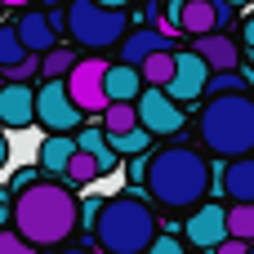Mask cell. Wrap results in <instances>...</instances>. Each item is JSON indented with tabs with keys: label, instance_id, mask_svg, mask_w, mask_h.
Listing matches in <instances>:
<instances>
[{
	"label": "cell",
	"instance_id": "cell-16",
	"mask_svg": "<svg viewBox=\"0 0 254 254\" xmlns=\"http://www.w3.org/2000/svg\"><path fill=\"white\" fill-rule=\"evenodd\" d=\"M214 71H228V67H237L241 63V49H237V40L232 36H223V31H205V36H196V45H192Z\"/></svg>",
	"mask_w": 254,
	"mask_h": 254
},
{
	"label": "cell",
	"instance_id": "cell-39",
	"mask_svg": "<svg viewBox=\"0 0 254 254\" xmlns=\"http://www.w3.org/2000/svg\"><path fill=\"white\" fill-rule=\"evenodd\" d=\"M232 4H237V9H250V0H232Z\"/></svg>",
	"mask_w": 254,
	"mask_h": 254
},
{
	"label": "cell",
	"instance_id": "cell-13",
	"mask_svg": "<svg viewBox=\"0 0 254 254\" xmlns=\"http://www.w3.org/2000/svg\"><path fill=\"white\" fill-rule=\"evenodd\" d=\"M214 179L232 201H254V156H223L214 165Z\"/></svg>",
	"mask_w": 254,
	"mask_h": 254
},
{
	"label": "cell",
	"instance_id": "cell-12",
	"mask_svg": "<svg viewBox=\"0 0 254 254\" xmlns=\"http://www.w3.org/2000/svg\"><path fill=\"white\" fill-rule=\"evenodd\" d=\"M237 4L232 0H183V31L188 36H205V31H223L232 22Z\"/></svg>",
	"mask_w": 254,
	"mask_h": 254
},
{
	"label": "cell",
	"instance_id": "cell-25",
	"mask_svg": "<svg viewBox=\"0 0 254 254\" xmlns=\"http://www.w3.org/2000/svg\"><path fill=\"white\" fill-rule=\"evenodd\" d=\"M152 138H156V134H152L147 125H134V129H125V134H112V147H116L121 156H138V152H147Z\"/></svg>",
	"mask_w": 254,
	"mask_h": 254
},
{
	"label": "cell",
	"instance_id": "cell-18",
	"mask_svg": "<svg viewBox=\"0 0 254 254\" xmlns=\"http://www.w3.org/2000/svg\"><path fill=\"white\" fill-rule=\"evenodd\" d=\"M18 31H22V40H27V49H36V54H49L54 45H58V27H54V18H49V9L40 13V9H31V13H22L18 18Z\"/></svg>",
	"mask_w": 254,
	"mask_h": 254
},
{
	"label": "cell",
	"instance_id": "cell-41",
	"mask_svg": "<svg viewBox=\"0 0 254 254\" xmlns=\"http://www.w3.org/2000/svg\"><path fill=\"white\" fill-rule=\"evenodd\" d=\"M250 254H254V241H250Z\"/></svg>",
	"mask_w": 254,
	"mask_h": 254
},
{
	"label": "cell",
	"instance_id": "cell-40",
	"mask_svg": "<svg viewBox=\"0 0 254 254\" xmlns=\"http://www.w3.org/2000/svg\"><path fill=\"white\" fill-rule=\"evenodd\" d=\"M250 63H254V45H250Z\"/></svg>",
	"mask_w": 254,
	"mask_h": 254
},
{
	"label": "cell",
	"instance_id": "cell-6",
	"mask_svg": "<svg viewBox=\"0 0 254 254\" xmlns=\"http://www.w3.org/2000/svg\"><path fill=\"white\" fill-rule=\"evenodd\" d=\"M36 125H40L45 134H76V129L85 125V112H80V103L71 98L67 76L40 80V89H36Z\"/></svg>",
	"mask_w": 254,
	"mask_h": 254
},
{
	"label": "cell",
	"instance_id": "cell-2",
	"mask_svg": "<svg viewBox=\"0 0 254 254\" xmlns=\"http://www.w3.org/2000/svg\"><path fill=\"white\" fill-rule=\"evenodd\" d=\"M147 196L161 210H196L210 196V161L192 147H161L152 156V174H147Z\"/></svg>",
	"mask_w": 254,
	"mask_h": 254
},
{
	"label": "cell",
	"instance_id": "cell-24",
	"mask_svg": "<svg viewBox=\"0 0 254 254\" xmlns=\"http://www.w3.org/2000/svg\"><path fill=\"white\" fill-rule=\"evenodd\" d=\"M250 85H254L250 71H241V67H228V71H214V76H210V98H214V94H246Z\"/></svg>",
	"mask_w": 254,
	"mask_h": 254
},
{
	"label": "cell",
	"instance_id": "cell-4",
	"mask_svg": "<svg viewBox=\"0 0 254 254\" xmlns=\"http://www.w3.org/2000/svg\"><path fill=\"white\" fill-rule=\"evenodd\" d=\"M201 138L214 156H254V98L214 94L201 112Z\"/></svg>",
	"mask_w": 254,
	"mask_h": 254
},
{
	"label": "cell",
	"instance_id": "cell-35",
	"mask_svg": "<svg viewBox=\"0 0 254 254\" xmlns=\"http://www.w3.org/2000/svg\"><path fill=\"white\" fill-rule=\"evenodd\" d=\"M0 4H4V9H31L36 0H0Z\"/></svg>",
	"mask_w": 254,
	"mask_h": 254
},
{
	"label": "cell",
	"instance_id": "cell-11",
	"mask_svg": "<svg viewBox=\"0 0 254 254\" xmlns=\"http://www.w3.org/2000/svg\"><path fill=\"white\" fill-rule=\"evenodd\" d=\"M0 125L4 129H31L36 125V89H31V80H4L0 85Z\"/></svg>",
	"mask_w": 254,
	"mask_h": 254
},
{
	"label": "cell",
	"instance_id": "cell-5",
	"mask_svg": "<svg viewBox=\"0 0 254 254\" xmlns=\"http://www.w3.org/2000/svg\"><path fill=\"white\" fill-rule=\"evenodd\" d=\"M67 36L80 49H112L129 36V13L103 0H67Z\"/></svg>",
	"mask_w": 254,
	"mask_h": 254
},
{
	"label": "cell",
	"instance_id": "cell-32",
	"mask_svg": "<svg viewBox=\"0 0 254 254\" xmlns=\"http://www.w3.org/2000/svg\"><path fill=\"white\" fill-rule=\"evenodd\" d=\"M31 183H40V179H36V170H31V165H27V170H18V174H13V179H9V192H13V196H18V192H27V188H31Z\"/></svg>",
	"mask_w": 254,
	"mask_h": 254
},
{
	"label": "cell",
	"instance_id": "cell-27",
	"mask_svg": "<svg viewBox=\"0 0 254 254\" xmlns=\"http://www.w3.org/2000/svg\"><path fill=\"white\" fill-rule=\"evenodd\" d=\"M40 67H45V54H36V49H31V54H27L22 63L4 67L0 76H4V80H36V76H40Z\"/></svg>",
	"mask_w": 254,
	"mask_h": 254
},
{
	"label": "cell",
	"instance_id": "cell-29",
	"mask_svg": "<svg viewBox=\"0 0 254 254\" xmlns=\"http://www.w3.org/2000/svg\"><path fill=\"white\" fill-rule=\"evenodd\" d=\"M147 174H152V156H129L125 161V179H129V188H147Z\"/></svg>",
	"mask_w": 254,
	"mask_h": 254
},
{
	"label": "cell",
	"instance_id": "cell-30",
	"mask_svg": "<svg viewBox=\"0 0 254 254\" xmlns=\"http://www.w3.org/2000/svg\"><path fill=\"white\" fill-rule=\"evenodd\" d=\"M103 196H89L85 205H80V232H94V223H98V214H103Z\"/></svg>",
	"mask_w": 254,
	"mask_h": 254
},
{
	"label": "cell",
	"instance_id": "cell-38",
	"mask_svg": "<svg viewBox=\"0 0 254 254\" xmlns=\"http://www.w3.org/2000/svg\"><path fill=\"white\" fill-rule=\"evenodd\" d=\"M103 4H116V9H129L134 0H103Z\"/></svg>",
	"mask_w": 254,
	"mask_h": 254
},
{
	"label": "cell",
	"instance_id": "cell-31",
	"mask_svg": "<svg viewBox=\"0 0 254 254\" xmlns=\"http://www.w3.org/2000/svg\"><path fill=\"white\" fill-rule=\"evenodd\" d=\"M143 254H188V250H183V241H179V237L161 232V237H156V241H152V246H147Z\"/></svg>",
	"mask_w": 254,
	"mask_h": 254
},
{
	"label": "cell",
	"instance_id": "cell-3",
	"mask_svg": "<svg viewBox=\"0 0 254 254\" xmlns=\"http://www.w3.org/2000/svg\"><path fill=\"white\" fill-rule=\"evenodd\" d=\"M161 237V219L143 196H112L94 223V241L103 254H143Z\"/></svg>",
	"mask_w": 254,
	"mask_h": 254
},
{
	"label": "cell",
	"instance_id": "cell-9",
	"mask_svg": "<svg viewBox=\"0 0 254 254\" xmlns=\"http://www.w3.org/2000/svg\"><path fill=\"white\" fill-rule=\"evenodd\" d=\"M210 76H214V67H210L196 49H179V67H174V80H170L165 89H170V98H179V103H196V98L210 94Z\"/></svg>",
	"mask_w": 254,
	"mask_h": 254
},
{
	"label": "cell",
	"instance_id": "cell-21",
	"mask_svg": "<svg viewBox=\"0 0 254 254\" xmlns=\"http://www.w3.org/2000/svg\"><path fill=\"white\" fill-rule=\"evenodd\" d=\"M98 121H103L107 134H125V129H134V125H143V121H138V103H107V112H103Z\"/></svg>",
	"mask_w": 254,
	"mask_h": 254
},
{
	"label": "cell",
	"instance_id": "cell-23",
	"mask_svg": "<svg viewBox=\"0 0 254 254\" xmlns=\"http://www.w3.org/2000/svg\"><path fill=\"white\" fill-rule=\"evenodd\" d=\"M80 58H76V49H67V45H54L49 54H45V67H40V80H58V76H71V67H76Z\"/></svg>",
	"mask_w": 254,
	"mask_h": 254
},
{
	"label": "cell",
	"instance_id": "cell-15",
	"mask_svg": "<svg viewBox=\"0 0 254 254\" xmlns=\"http://www.w3.org/2000/svg\"><path fill=\"white\" fill-rule=\"evenodd\" d=\"M143 89H147L143 67H134V63H112L107 67V98L112 103H138Z\"/></svg>",
	"mask_w": 254,
	"mask_h": 254
},
{
	"label": "cell",
	"instance_id": "cell-20",
	"mask_svg": "<svg viewBox=\"0 0 254 254\" xmlns=\"http://www.w3.org/2000/svg\"><path fill=\"white\" fill-rule=\"evenodd\" d=\"M174 67H179V49H156L143 63V80L147 85H170L174 80Z\"/></svg>",
	"mask_w": 254,
	"mask_h": 254
},
{
	"label": "cell",
	"instance_id": "cell-22",
	"mask_svg": "<svg viewBox=\"0 0 254 254\" xmlns=\"http://www.w3.org/2000/svg\"><path fill=\"white\" fill-rule=\"evenodd\" d=\"M31 49H27V40H22V31H18V22H4L0 27V71L4 67H13V63H22Z\"/></svg>",
	"mask_w": 254,
	"mask_h": 254
},
{
	"label": "cell",
	"instance_id": "cell-36",
	"mask_svg": "<svg viewBox=\"0 0 254 254\" xmlns=\"http://www.w3.org/2000/svg\"><path fill=\"white\" fill-rule=\"evenodd\" d=\"M254 45V13H250V22H246V49Z\"/></svg>",
	"mask_w": 254,
	"mask_h": 254
},
{
	"label": "cell",
	"instance_id": "cell-34",
	"mask_svg": "<svg viewBox=\"0 0 254 254\" xmlns=\"http://www.w3.org/2000/svg\"><path fill=\"white\" fill-rule=\"evenodd\" d=\"M9 165V138H4V129H0V170Z\"/></svg>",
	"mask_w": 254,
	"mask_h": 254
},
{
	"label": "cell",
	"instance_id": "cell-37",
	"mask_svg": "<svg viewBox=\"0 0 254 254\" xmlns=\"http://www.w3.org/2000/svg\"><path fill=\"white\" fill-rule=\"evenodd\" d=\"M54 254H94V250H85V246H67V250H54Z\"/></svg>",
	"mask_w": 254,
	"mask_h": 254
},
{
	"label": "cell",
	"instance_id": "cell-28",
	"mask_svg": "<svg viewBox=\"0 0 254 254\" xmlns=\"http://www.w3.org/2000/svg\"><path fill=\"white\" fill-rule=\"evenodd\" d=\"M40 246H31L18 228H0V254H36Z\"/></svg>",
	"mask_w": 254,
	"mask_h": 254
},
{
	"label": "cell",
	"instance_id": "cell-8",
	"mask_svg": "<svg viewBox=\"0 0 254 254\" xmlns=\"http://www.w3.org/2000/svg\"><path fill=\"white\" fill-rule=\"evenodd\" d=\"M138 121L152 129V134H179L183 129V103L170 98L165 85H147L138 94Z\"/></svg>",
	"mask_w": 254,
	"mask_h": 254
},
{
	"label": "cell",
	"instance_id": "cell-33",
	"mask_svg": "<svg viewBox=\"0 0 254 254\" xmlns=\"http://www.w3.org/2000/svg\"><path fill=\"white\" fill-rule=\"evenodd\" d=\"M214 254H250V241H241V237H228L223 246H214Z\"/></svg>",
	"mask_w": 254,
	"mask_h": 254
},
{
	"label": "cell",
	"instance_id": "cell-14",
	"mask_svg": "<svg viewBox=\"0 0 254 254\" xmlns=\"http://www.w3.org/2000/svg\"><path fill=\"white\" fill-rule=\"evenodd\" d=\"M156 49H174V40H170L165 31H156V27H138V31H129V36L121 40V63L143 67Z\"/></svg>",
	"mask_w": 254,
	"mask_h": 254
},
{
	"label": "cell",
	"instance_id": "cell-1",
	"mask_svg": "<svg viewBox=\"0 0 254 254\" xmlns=\"http://www.w3.org/2000/svg\"><path fill=\"white\" fill-rule=\"evenodd\" d=\"M13 228L40 250L45 246H63L80 228L76 192H67L63 183H31L27 192L13 196Z\"/></svg>",
	"mask_w": 254,
	"mask_h": 254
},
{
	"label": "cell",
	"instance_id": "cell-42",
	"mask_svg": "<svg viewBox=\"0 0 254 254\" xmlns=\"http://www.w3.org/2000/svg\"><path fill=\"white\" fill-rule=\"evenodd\" d=\"M0 129H4V125H0Z\"/></svg>",
	"mask_w": 254,
	"mask_h": 254
},
{
	"label": "cell",
	"instance_id": "cell-10",
	"mask_svg": "<svg viewBox=\"0 0 254 254\" xmlns=\"http://www.w3.org/2000/svg\"><path fill=\"white\" fill-rule=\"evenodd\" d=\"M183 237H188L196 250H214V246H223V241L232 237V228H228V210H223L219 201H201L196 210H188V228H183Z\"/></svg>",
	"mask_w": 254,
	"mask_h": 254
},
{
	"label": "cell",
	"instance_id": "cell-17",
	"mask_svg": "<svg viewBox=\"0 0 254 254\" xmlns=\"http://www.w3.org/2000/svg\"><path fill=\"white\" fill-rule=\"evenodd\" d=\"M76 147H80V138L76 134H45V143H40V170L45 174H63L67 179V165H71V156H76Z\"/></svg>",
	"mask_w": 254,
	"mask_h": 254
},
{
	"label": "cell",
	"instance_id": "cell-19",
	"mask_svg": "<svg viewBox=\"0 0 254 254\" xmlns=\"http://www.w3.org/2000/svg\"><path fill=\"white\" fill-rule=\"evenodd\" d=\"M94 179H103V161H98L89 147H76V156H71V165H67V183H71V188H85V183H94Z\"/></svg>",
	"mask_w": 254,
	"mask_h": 254
},
{
	"label": "cell",
	"instance_id": "cell-26",
	"mask_svg": "<svg viewBox=\"0 0 254 254\" xmlns=\"http://www.w3.org/2000/svg\"><path fill=\"white\" fill-rule=\"evenodd\" d=\"M228 228H232V237L254 241V201H232V210H228Z\"/></svg>",
	"mask_w": 254,
	"mask_h": 254
},
{
	"label": "cell",
	"instance_id": "cell-7",
	"mask_svg": "<svg viewBox=\"0 0 254 254\" xmlns=\"http://www.w3.org/2000/svg\"><path fill=\"white\" fill-rule=\"evenodd\" d=\"M107 67L112 63H103L98 54H89V58H80L76 67H71V76H67V89H71V98L80 103V112L85 116H103L107 112Z\"/></svg>",
	"mask_w": 254,
	"mask_h": 254
}]
</instances>
